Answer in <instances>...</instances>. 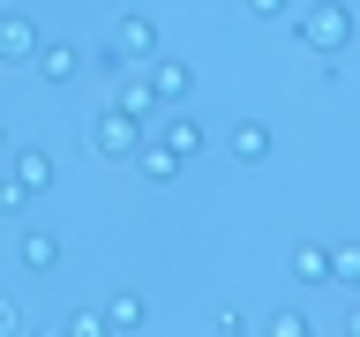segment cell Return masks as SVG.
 I'll return each mask as SVG.
<instances>
[{
    "mask_svg": "<svg viewBox=\"0 0 360 337\" xmlns=\"http://www.w3.org/2000/svg\"><path fill=\"white\" fill-rule=\"evenodd\" d=\"M165 143H173L180 157H195V150H202V128H195V120H188V112H180L173 128H165Z\"/></svg>",
    "mask_w": 360,
    "mask_h": 337,
    "instance_id": "obj_15",
    "label": "cell"
},
{
    "mask_svg": "<svg viewBox=\"0 0 360 337\" xmlns=\"http://www.w3.org/2000/svg\"><path fill=\"white\" fill-rule=\"evenodd\" d=\"M112 53H120V67L158 60V22H150V15H120V30H112Z\"/></svg>",
    "mask_w": 360,
    "mask_h": 337,
    "instance_id": "obj_3",
    "label": "cell"
},
{
    "mask_svg": "<svg viewBox=\"0 0 360 337\" xmlns=\"http://www.w3.org/2000/svg\"><path fill=\"white\" fill-rule=\"evenodd\" d=\"M22 210H30V187L22 180H0V218H22Z\"/></svg>",
    "mask_w": 360,
    "mask_h": 337,
    "instance_id": "obj_16",
    "label": "cell"
},
{
    "mask_svg": "<svg viewBox=\"0 0 360 337\" xmlns=\"http://www.w3.org/2000/svg\"><path fill=\"white\" fill-rule=\"evenodd\" d=\"M292 277L300 285H330V247H292Z\"/></svg>",
    "mask_w": 360,
    "mask_h": 337,
    "instance_id": "obj_13",
    "label": "cell"
},
{
    "mask_svg": "<svg viewBox=\"0 0 360 337\" xmlns=\"http://www.w3.org/2000/svg\"><path fill=\"white\" fill-rule=\"evenodd\" d=\"M263 330H270V337H308V315H270Z\"/></svg>",
    "mask_w": 360,
    "mask_h": 337,
    "instance_id": "obj_18",
    "label": "cell"
},
{
    "mask_svg": "<svg viewBox=\"0 0 360 337\" xmlns=\"http://www.w3.org/2000/svg\"><path fill=\"white\" fill-rule=\"evenodd\" d=\"M38 22L30 15H0V67H22V60H38Z\"/></svg>",
    "mask_w": 360,
    "mask_h": 337,
    "instance_id": "obj_4",
    "label": "cell"
},
{
    "mask_svg": "<svg viewBox=\"0 0 360 337\" xmlns=\"http://www.w3.org/2000/svg\"><path fill=\"white\" fill-rule=\"evenodd\" d=\"M285 8H292V0H248V15H263V22H278Z\"/></svg>",
    "mask_w": 360,
    "mask_h": 337,
    "instance_id": "obj_19",
    "label": "cell"
},
{
    "mask_svg": "<svg viewBox=\"0 0 360 337\" xmlns=\"http://www.w3.org/2000/svg\"><path fill=\"white\" fill-rule=\"evenodd\" d=\"M330 277H338V285H360V240L330 247Z\"/></svg>",
    "mask_w": 360,
    "mask_h": 337,
    "instance_id": "obj_14",
    "label": "cell"
},
{
    "mask_svg": "<svg viewBox=\"0 0 360 337\" xmlns=\"http://www.w3.org/2000/svg\"><path fill=\"white\" fill-rule=\"evenodd\" d=\"M135 143H143V120H135V112H98V120H90V150L98 157H112V165H120V157H135Z\"/></svg>",
    "mask_w": 360,
    "mask_h": 337,
    "instance_id": "obj_2",
    "label": "cell"
},
{
    "mask_svg": "<svg viewBox=\"0 0 360 337\" xmlns=\"http://www.w3.org/2000/svg\"><path fill=\"white\" fill-rule=\"evenodd\" d=\"M112 105H120V112H135V120H150V105H158L150 75H128V67H120V75H112Z\"/></svg>",
    "mask_w": 360,
    "mask_h": 337,
    "instance_id": "obj_7",
    "label": "cell"
},
{
    "mask_svg": "<svg viewBox=\"0 0 360 337\" xmlns=\"http://www.w3.org/2000/svg\"><path fill=\"white\" fill-rule=\"evenodd\" d=\"M22 330V315H15V300H0V337H15Z\"/></svg>",
    "mask_w": 360,
    "mask_h": 337,
    "instance_id": "obj_20",
    "label": "cell"
},
{
    "mask_svg": "<svg viewBox=\"0 0 360 337\" xmlns=\"http://www.w3.org/2000/svg\"><path fill=\"white\" fill-rule=\"evenodd\" d=\"M300 45H315V53H345V45H353V8H345V0H315L308 15H300Z\"/></svg>",
    "mask_w": 360,
    "mask_h": 337,
    "instance_id": "obj_1",
    "label": "cell"
},
{
    "mask_svg": "<svg viewBox=\"0 0 360 337\" xmlns=\"http://www.w3.org/2000/svg\"><path fill=\"white\" fill-rule=\"evenodd\" d=\"M345 330H353V337H360V308H353V322H345Z\"/></svg>",
    "mask_w": 360,
    "mask_h": 337,
    "instance_id": "obj_21",
    "label": "cell"
},
{
    "mask_svg": "<svg viewBox=\"0 0 360 337\" xmlns=\"http://www.w3.org/2000/svg\"><path fill=\"white\" fill-rule=\"evenodd\" d=\"M225 150H233V165H263V157H270V128H263V120H233Z\"/></svg>",
    "mask_w": 360,
    "mask_h": 337,
    "instance_id": "obj_5",
    "label": "cell"
},
{
    "mask_svg": "<svg viewBox=\"0 0 360 337\" xmlns=\"http://www.w3.org/2000/svg\"><path fill=\"white\" fill-rule=\"evenodd\" d=\"M30 67H38V75H45V83H75V67H83V53H75V45H38V60H30Z\"/></svg>",
    "mask_w": 360,
    "mask_h": 337,
    "instance_id": "obj_9",
    "label": "cell"
},
{
    "mask_svg": "<svg viewBox=\"0 0 360 337\" xmlns=\"http://www.w3.org/2000/svg\"><path fill=\"white\" fill-rule=\"evenodd\" d=\"M143 330V292H112L105 300V337H128Z\"/></svg>",
    "mask_w": 360,
    "mask_h": 337,
    "instance_id": "obj_10",
    "label": "cell"
},
{
    "mask_svg": "<svg viewBox=\"0 0 360 337\" xmlns=\"http://www.w3.org/2000/svg\"><path fill=\"white\" fill-rule=\"evenodd\" d=\"M0 150H8V135H0Z\"/></svg>",
    "mask_w": 360,
    "mask_h": 337,
    "instance_id": "obj_22",
    "label": "cell"
},
{
    "mask_svg": "<svg viewBox=\"0 0 360 337\" xmlns=\"http://www.w3.org/2000/svg\"><path fill=\"white\" fill-rule=\"evenodd\" d=\"M60 330H68V337H105V315H90V308H75V315H68V322H60Z\"/></svg>",
    "mask_w": 360,
    "mask_h": 337,
    "instance_id": "obj_17",
    "label": "cell"
},
{
    "mask_svg": "<svg viewBox=\"0 0 360 337\" xmlns=\"http://www.w3.org/2000/svg\"><path fill=\"white\" fill-rule=\"evenodd\" d=\"M180 165H188V157H180L165 135H158V143H135V173H143V180H173Z\"/></svg>",
    "mask_w": 360,
    "mask_h": 337,
    "instance_id": "obj_8",
    "label": "cell"
},
{
    "mask_svg": "<svg viewBox=\"0 0 360 337\" xmlns=\"http://www.w3.org/2000/svg\"><path fill=\"white\" fill-rule=\"evenodd\" d=\"M15 263H22V270H53V263H60V240H53V232H22Z\"/></svg>",
    "mask_w": 360,
    "mask_h": 337,
    "instance_id": "obj_11",
    "label": "cell"
},
{
    "mask_svg": "<svg viewBox=\"0 0 360 337\" xmlns=\"http://www.w3.org/2000/svg\"><path fill=\"white\" fill-rule=\"evenodd\" d=\"M15 180L30 187V195H45V187H53V157L45 150H15Z\"/></svg>",
    "mask_w": 360,
    "mask_h": 337,
    "instance_id": "obj_12",
    "label": "cell"
},
{
    "mask_svg": "<svg viewBox=\"0 0 360 337\" xmlns=\"http://www.w3.org/2000/svg\"><path fill=\"white\" fill-rule=\"evenodd\" d=\"M143 67H150V90L165 98V105H180V98L195 90V67L188 60H143Z\"/></svg>",
    "mask_w": 360,
    "mask_h": 337,
    "instance_id": "obj_6",
    "label": "cell"
}]
</instances>
